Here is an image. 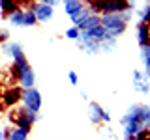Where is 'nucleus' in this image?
Segmentation results:
<instances>
[{"label":"nucleus","instance_id":"obj_1","mask_svg":"<svg viewBox=\"0 0 150 140\" xmlns=\"http://www.w3.org/2000/svg\"><path fill=\"white\" fill-rule=\"evenodd\" d=\"M101 19V26L105 28L107 36L116 39L118 36H122L128 28V22L124 21V15L122 13H111V15H100Z\"/></svg>","mask_w":150,"mask_h":140},{"label":"nucleus","instance_id":"obj_2","mask_svg":"<svg viewBox=\"0 0 150 140\" xmlns=\"http://www.w3.org/2000/svg\"><path fill=\"white\" fill-rule=\"evenodd\" d=\"M38 120H40V114H34V112L26 110L25 106H19V108H15L9 114V121L15 123L13 127H19V129L26 131L28 134H30V131H32V125H34Z\"/></svg>","mask_w":150,"mask_h":140},{"label":"nucleus","instance_id":"obj_3","mask_svg":"<svg viewBox=\"0 0 150 140\" xmlns=\"http://www.w3.org/2000/svg\"><path fill=\"white\" fill-rule=\"evenodd\" d=\"M21 103L26 110L34 112V114H40L41 108V93L38 88H28V90H23L21 95Z\"/></svg>","mask_w":150,"mask_h":140},{"label":"nucleus","instance_id":"obj_4","mask_svg":"<svg viewBox=\"0 0 150 140\" xmlns=\"http://www.w3.org/2000/svg\"><path fill=\"white\" fill-rule=\"evenodd\" d=\"M30 8H32V11H34L38 22H49L51 19H53V15H54V9L49 8L43 0H40V2H32Z\"/></svg>","mask_w":150,"mask_h":140},{"label":"nucleus","instance_id":"obj_5","mask_svg":"<svg viewBox=\"0 0 150 140\" xmlns=\"http://www.w3.org/2000/svg\"><path fill=\"white\" fill-rule=\"evenodd\" d=\"M131 123H141V103H133V105L124 112V116L120 118L122 127H124V125H131Z\"/></svg>","mask_w":150,"mask_h":140},{"label":"nucleus","instance_id":"obj_6","mask_svg":"<svg viewBox=\"0 0 150 140\" xmlns=\"http://www.w3.org/2000/svg\"><path fill=\"white\" fill-rule=\"evenodd\" d=\"M21 95H23V88L21 86H11L2 93V101H4V105L13 106L21 101Z\"/></svg>","mask_w":150,"mask_h":140},{"label":"nucleus","instance_id":"obj_7","mask_svg":"<svg viewBox=\"0 0 150 140\" xmlns=\"http://www.w3.org/2000/svg\"><path fill=\"white\" fill-rule=\"evenodd\" d=\"M19 84H21L23 90H28V88H36V73L32 67H26L21 71V77H19Z\"/></svg>","mask_w":150,"mask_h":140},{"label":"nucleus","instance_id":"obj_8","mask_svg":"<svg viewBox=\"0 0 150 140\" xmlns=\"http://www.w3.org/2000/svg\"><path fill=\"white\" fill-rule=\"evenodd\" d=\"M88 118L94 125H100L103 123V106L96 101H90L88 103Z\"/></svg>","mask_w":150,"mask_h":140},{"label":"nucleus","instance_id":"obj_9","mask_svg":"<svg viewBox=\"0 0 150 140\" xmlns=\"http://www.w3.org/2000/svg\"><path fill=\"white\" fill-rule=\"evenodd\" d=\"M137 41H139L141 47L150 45V24L139 21V24H137Z\"/></svg>","mask_w":150,"mask_h":140},{"label":"nucleus","instance_id":"obj_10","mask_svg":"<svg viewBox=\"0 0 150 140\" xmlns=\"http://www.w3.org/2000/svg\"><path fill=\"white\" fill-rule=\"evenodd\" d=\"M4 140H28V133L19 127L4 129Z\"/></svg>","mask_w":150,"mask_h":140},{"label":"nucleus","instance_id":"obj_11","mask_svg":"<svg viewBox=\"0 0 150 140\" xmlns=\"http://www.w3.org/2000/svg\"><path fill=\"white\" fill-rule=\"evenodd\" d=\"M21 6H19L13 13H9L8 15V22L9 24H13V26H19V28H23V19H25V8H23V4L25 2H19Z\"/></svg>","mask_w":150,"mask_h":140},{"label":"nucleus","instance_id":"obj_12","mask_svg":"<svg viewBox=\"0 0 150 140\" xmlns=\"http://www.w3.org/2000/svg\"><path fill=\"white\" fill-rule=\"evenodd\" d=\"M88 17H90V9L84 6L83 9H79L77 13H73V15L69 17V21H71V24H73L75 28H79V26H81V24H83L84 21H86Z\"/></svg>","mask_w":150,"mask_h":140},{"label":"nucleus","instance_id":"obj_13","mask_svg":"<svg viewBox=\"0 0 150 140\" xmlns=\"http://www.w3.org/2000/svg\"><path fill=\"white\" fill-rule=\"evenodd\" d=\"M86 6V2H81V0H66L64 2V11L68 17H71L73 13H77L79 9H83Z\"/></svg>","mask_w":150,"mask_h":140},{"label":"nucleus","instance_id":"obj_14","mask_svg":"<svg viewBox=\"0 0 150 140\" xmlns=\"http://www.w3.org/2000/svg\"><path fill=\"white\" fill-rule=\"evenodd\" d=\"M100 24H101V19H100V15H90V17H88V19L83 22L81 26H79V32L92 30V28H96V26H100Z\"/></svg>","mask_w":150,"mask_h":140},{"label":"nucleus","instance_id":"obj_15","mask_svg":"<svg viewBox=\"0 0 150 140\" xmlns=\"http://www.w3.org/2000/svg\"><path fill=\"white\" fill-rule=\"evenodd\" d=\"M19 6H21L19 2H9V0H2V2H0V11H2V15H6V17H8L9 13H13Z\"/></svg>","mask_w":150,"mask_h":140},{"label":"nucleus","instance_id":"obj_16","mask_svg":"<svg viewBox=\"0 0 150 140\" xmlns=\"http://www.w3.org/2000/svg\"><path fill=\"white\" fill-rule=\"evenodd\" d=\"M36 15H34V11H32V8L28 6L25 8V19H23V28H30V26H34L36 24Z\"/></svg>","mask_w":150,"mask_h":140},{"label":"nucleus","instance_id":"obj_17","mask_svg":"<svg viewBox=\"0 0 150 140\" xmlns=\"http://www.w3.org/2000/svg\"><path fill=\"white\" fill-rule=\"evenodd\" d=\"M135 13H137V17L141 19V22L150 24V2H146L141 9H135Z\"/></svg>","mask_w":150,"mask_h":140},{"label":"nucleus","instance_id":"obj_18","mask_svg":"<svg viewBox=\"0 0 150 140\" xmlns=\"http://www.w3.org/2000/svg\"><path fill=\"white\" fill-rule=\"evenodd\" d=\"M115 49H116V39H112V37H107V39H103L100 43L101 52H112Z\"/></svg>","mask_w":150,"mask_h":140},{"label":"nucleus","instance_id":"obj_19","mask_svg":"<svg viewBox=\"0 0 150 140\" xmlns=\"http://www.w3.org/2000/svg\"><path fill=\"white\" fill-rule=\"evenodd\" d=\"M133 90L135 92H139V93H150V86H148V80L146 78H143V80H137V82H133Z\"/></svg>","mask_w":150,"mask_h":140},{"label":"nucleus","instance_id":"obj_20","mask_svg":"<svg viewBox=\"0 0 150 140\" xmlns=\"http://www.w3.org/2000/svg\"><path fill=\"white\" fill-rule=\"evenodd\" d=\"M141 62L144 64V67L150 65V45L141 47Z\"/></svg>","mask_w":150,"mask_h":140},{"label":"nucleus","instance_id":"obj_21","mask_svg":"<svg viewBox=\"0 0 150 140\" xmlns=\"http://www.w3.org/2000/svg\"><path fill=\"white\" fill-rule=\"evenodd\" d=\"M64 36L68 37V39H71V41H79V36H81V32H79V28H75V26H69L68 30L64 32Z\"/></svg>","mask_w":150,"mask_h":140},{"label":"nucleus","instance_id":"obj_22","mask_svg":"<svg viewBox=\"0 0 150 140\" xmlns=\"http://www.w3.org/2000/svg\"><path fill=\"white\" fill-rule=\"evenodd\" d=\"M133 138H135V140H150V131H148L146 127H143V129H141Z\"/></svg>","mask_w":150,"mask_h":140},{"label":"nucleus","instance_id":"obj_23","mask_svg":"<svg viewBox=\"0 0 150 140\" xmlns=\"http://www.w3.org/2000/svg\"><path fill=\"white\" fill-rule=\"evenodd\" d=\"M68 80H69V84H71V86H77V84H79L77 73H75V71H69V73H68Z\"/></svg>","mask_w":150,"mask_h":140},{"label":"nucleus","instance_id":"obj_24","mask_svg":"<svg viewBox=\"0 0 150 140\" xmlns=\"http://www.w3.org/2000/svg\"><path fill=\"white\" fill-rule=\"evenodd\" d=\"M6 41H9V32L6 28H0V45L6 43Z\"/></svg>","mask_w":150,"mask_h":140},{"label":"nucleus","instance_id":"obj_25","mask_svg":"<svg viewBox=\"0 0 150 140\" xmlns=\"http://www.w3.org/2000/svg\"><path fill=\"white\" fill-rule=\"evenodd\" d=\"M131 78H133V82H137V80H143V73L139 71V69H133V71H131Z\"/></svg>","mask_w":150,"mask_h":140},{"label":"nucleus","instance_id":"obj_26","mask_svg":"<svg viewBox=\"0 0 150 140\" xmlns=\"http://www.w3.org/2000/svg\"><path fill=\"white\" fill-rule=\"evenodd\" d=\"M103 121H105V123H109V121H111V112H109V108H103Z\"/></svg>","mask_w":150,"mask_h":140},{"label":"nucleus","instance_id":"obj_27","mask_svg":"<svg viewBox=\"0 0 150 140\" xmlns=\"http://www.w3.org/2000/svg\"><path fill=\"white\" fill-rule=\"evenodd\" d=\"M43 2H45V4H47V6H49V8H54L56 4H58V2H56V0H43Z\"/></svg>","mask_w":150,"mask_h":140},{"label":"nucleus","instance_id":"obj_28","mask_svg":"<svg viewBox=\"0 0 150 140\" xmlns=\"http://www.w3.org/2000/svg\"><path fill=\"white\" fill-rule=\"evenodd\" d=\"M81 97H83L84 101H88V95H86V92H83V90H81Z\"/></svg>","mask_w":150,"mask_h":140},{"label":"nucleus","instance_id":"obj_29","mask_svg":"<svg viewBox=\"0 0 150 140\" xmlns=\"http://www.w3.org/2000/svg\"><path fill=\"white\" fill-rule=\"evenodd\" d=\"M0 140H4V129H0Z\"/></svg>","mask_w":150,"mask_h":140},{"label":"nucleus","instance_id":"obj_30","mask_svg":"<svg viewBox=\"0 0 150 140\" xmlns=\"http://www.w3.org/2000/svg\"><path fill=\"white\" fill-rule=\"evenodd\" d=\"M124 140H135L133 136H124Z\"/></svg>","mask_w":150,"mask_h":140},{"label":"nucleus","instance_id":"obj_31","mask_svg":"<svg viewBox=\"0 0 150 140\" xmlns=\"http://www.w3.org/2000/svg\"><path fill=\"white\" fill-rule=\"evenodd\" d=\"M0 54H2V49H0Z\"/></svg>","mask_w":150,"mask_h":140}]
</instances>
